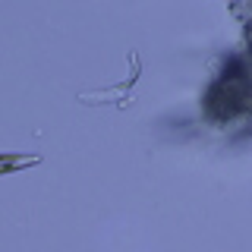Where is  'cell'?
<instances>
[{
    "label": "cell",
    "mask_w": 252,
    "mask_h": 252,
    "mask_svg": "<svg viewBox=\"0 0 252 252\" xmlns=\"http://www.w3.org/2000/svg\"><path fill=\"white\" fill-rule=\"evenodd\" d=\"M41 164L38 155H19V152H0V177L6 173H16V170H26V167H35Z\"/></svg>",
    "instance_id": "cell-2"
},
{
    "label": "cell",
    "mask_w": 252,
    "mask_h": 252,
    "mask_svg": "<svg viewBox=\"0 0 252 252\" xmlns=\"http://www.w3.org/2000/svg\"><path fill=\"white\" fill-rule=\"evenodd\" d=\"M129 63H132L129 79H123V82L110 85V89H101L98 94H82L85 104H117V107H126V104H129V101H132V85L139 82V73H142L139 54H129Z\"/></svg>",
    "instance_id": "cell-1"
}]
</instances>
